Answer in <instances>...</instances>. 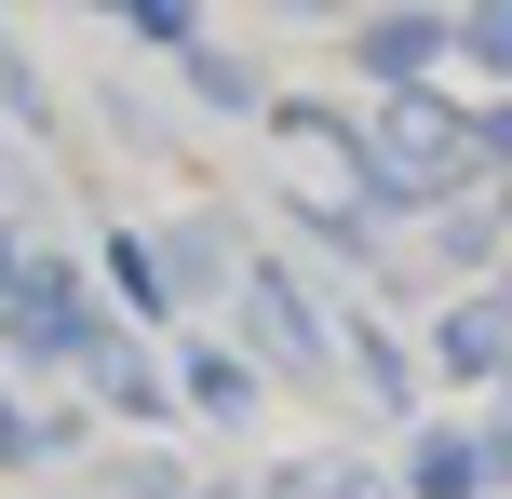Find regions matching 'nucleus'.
<instances>
[{
    "label": "nucleus",
    "mask_w": 512,
    "mask_h": 499,
    "mask_svg": "<svg viewBox=\"0 0 512 499\" xmlns=\"http://www.w3.org/2000/svg\"><path fill=\"white\" fill-rule=\"evenodd\" d=\"M364 149H378L391 203H445V189L486 162V135H472V108H445V95H378L364 108Z\"/></svg>",
    "instance_id": "obj_1"
},
{
    "label": "nucleus",
    "mask_w": 512,
    "mask_h": 499,
    "mask_svg": "<svg viewBox=\"0 0 512 499\" xmlns=\"http://www.w3.org/2000/svg\"><path fill=\"white\" fill-rule=\"evenodd\" d=\"M0 338H14V365H95L108 351V324H95V297H81V270H27L14 284V311H0Z\"/></svg>",
    "instance_id": "obj_2"
},
{
    "label": "nucleus",
    "mask_w": 512,
    "mask_h": 499,
    "mask_svg": "<svg viewBox=\"0 0 512 499\" xmlns=\"http://www.w3.org/2000/svg\"><path fill=\"white\" fill-rule=\"evenodd\" d=\"M243 311H256V365H283V378H324V365H337L324 311L297 297V270H283V257H256V270H243Z\"/></svg>",
    "instance_id": "obj_3"
},
{
    "label": "nucleus",
    "mask_w": 512,
    "mask_h": 499,
    "mask_svg": "<svg viewBox=\"0 0 512 499\" xmlns=\"http://www.w3.org/2000/svg\"><path fill=\"white\" fill-rule=\"evenodd\" d=\"M432 54H459V14H364V27H351V68L391 81V95H418Z\"/></svg>",
    "instance_id": "obj_4"
},
{
    "label": "nucleus",
    "mask_w": 512,
    "mask_h": 499,
    "mask_svg": "<svg viewBox=\"0 0 512 499\" xmlns=\"http://www.w3.org/2000/svg\"><path fill=\"white\" fill-rule=\"evenodd\" d=\"M432 365L445 378H512V297H459L432 324Z\"/></svg>",
    "instance_id": "obj_5"
},
{
    "label": "nucleus",
    "mask_w": 512,
    "mask_h": 499,
    "mask_svg": "<svg viewBox=\"0 0 512 499\" xmlns=\"http://www.w3.org/2000/svg\"><path fill=\"white\" fill-rule=\"evenodd\" d=\"M162 270H176V297H216V284H243L256 257H230L216 216H176V230H162Z\"/></svg>",
    "instance_id": "obj_6"
},
{
    "label": "nucleus",
    "mask_w": 512,
    "mask_h": 499,
    "mask_svg": "<svg viewBox=\"0 0 512 499\" xmlns=\"http://www.w3.org/2000/svg\"><path fill=\"white\" fill-rule=\"evenodd\" d=\"M405 486H418V499H486V486H499V473H486V432H418Z\"/></svg>",
    "instance_id": "obj_7"
},
{
    "label": "nucleus",
    "mask_w": 512,
    "mask_h": 499,
    "mask_svg": "<svg viewBox=\"0 0 512 499\" xmlns=\"http://www.w3.org/2000/svg\"><path fill=\"white\" fill-rule=\"evenodd\" d=\"M108 284L135 297V324H162V311H176V270H162V243H135V230H108Z\"/></svg>",
    "instance_id": "obj_8"
},
{
    "label": "nucleus",
    "mask_w": 512,
    "mask_h": 499,
    "mask_svg": "<svg viewBox=\"0 0 512 499\" xmlns=\"http://www.w3.org/2000/svg\"><path fill=\"white\" fill-rule=\"evenodd\" d=\"M95 392H108V405H122V419H135V432H149V419H162V365H149V351H122V338H108V351H95Z\"/></svg>",
    "instance_id": "obj_9"
},
{
    "label": "nucleus",
    "mask_w": 512,
    "mask_h": 499,
    "mask_svg": "<svg viewBox=\"0 0 512 499\" xmlns=\"http://www.w3.org/2000/svg\"><path fill=\"white\" fill-rule=\"evenodd\" d=\"M189 405H203V419H243V405H256V365H243V351H189Z\"/></svg>",
    "instance_id": "obj_10"
},
{
    "label": "nucleus",
    "mask_w": 512,
    "mask_h": 499,
    "mask_svg": "<svg viewBox=\"0 0 512 499\" xmlns=\"http://www.w3.org/2000/svg\"><path fill=\"white\" fill-rule=\"evenodd\" d=\"M270 499H391V486L364 473V459H297V473H283Z\"/></svg>",
    "instance_id": "obj_11"
},
{
    "label": "nucleus",
    "mask_w": 512,
    "mask_h": 499,
    "mask_svg": "<svg viewBox=\"0 0 512 499\" xmlns=\"http://www.w3.org/2000/svg\"><path fill=\"white\" fill-rule=\"evenodd\" d=\"M499 257V203H445V270H486Z\"/></svg>",
    "instance_id": "obj_12"
},
{
    "label": "nucleus",
    "mask_w": 512,
    "mask_h": 499,
    "mask_svg": "<svg viewBox=\"0 0 512 499\" xmlns=\"http://www.w3.org/2000/svg\"><path fill=\"white\" fill-rule=\"evenodd\" d=\"M122 27H135V41H162V54H203V27H189V0H122Z\"/></svg>",
    "instance_id": "obj_13"
},
{
    "label": "nucleus",
    "mask_w": 512,
    "mask_h": 499,
    "mask_svg": "<svg viewBox=\"0 0 512 499\" xmlns=\"http://www.w3.org/2000/svg\"><path fill=\"white\" fill-rule=\"evenodd\" d=\"M459 54H472V68H512V0H472V14H459Z\"/></svg>",
    "instance_id": "obj_14"
},
{
    "label": "nucleus",
    "mask_w": 512,
    "mask_h": 499,
    "mask_svg": "<svg viewBox=\"0 0 512 499\" xmlns=\"http://www.w3.org/2000/svg\"><path fill=\"white\" fill-rule=\"evenodd\" d=\"M351 365H364V392H378V405H405V351H391L378 324H351Z\"/></svg>",
    "instance_id": "obj_15"
},
{
    "label": "nucleus",
    "mask_w": 512,
    "mask_h": 499,
    "mask_svg": "<svg viewBox=\"0 0 512 499\" xmlns=\"http://www.w3.org/2000/svg\"><path fill=\"white\" fill-rule=\"evenodd\" d=\"M189 81H203V95H216V108H256V68H230V54H216V41H203V54H189Z\"/></svg>",
    "instance_id": "obj_16"
},
{
    "label": "nucleus",
    "mask_w": 512,
    "mask_h": 499,
    "mask_svg": "<svg viewBox=\"0 0 512 499\" xmlns=\"http://www.w3.org/2000/svg\"><path fill=\"white\" fill-rule=\"evenodd\" d=\"M27 270H41V257H27V243L0 230V311H14V284H27Z\"/></svg>",
    "instance_id": "obj_17"
},
{
    "label": "nucleus",
    "mask_w": 512,
    "mask_h": 499,
    "mask_svg": "<svg viewBox=\"0 0 512 499\" xmlns=\"http://www.w3.org/2000/svg\"><path fill=\"white\" fill-rule=\"evenodd\" d=\"M499 216H512V189H499Z\"/></svg>",
    "instance_id": "obj_18"
},
{
    "label": "nucleus",
    "mask_w": 512,
    "mask_h": 499,
    "mask_svg": "<svg viewBox=\"0 0 512 499\" xmlns=\"http://www.w3.org/2000/svg\"><path fill=\"white\" fill-rule=\"evenodd\" d=\"M216 499H230V486H216Z\"/></svg>",
    "instance_id": "obj_19"
}]
</instances>
